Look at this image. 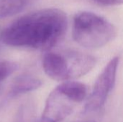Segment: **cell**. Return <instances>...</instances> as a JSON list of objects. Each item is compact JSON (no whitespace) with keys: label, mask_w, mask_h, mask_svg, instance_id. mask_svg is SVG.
I'll list each match as a JSON object with an SVG mask.
<instances>
[{"label":"cell","mask_w":123,"mask_h":122,"mask_svg":"<svg viewBox=\"0 0 123 122\" xmlns=\"http://www.w3.org/2000/svg\"><path fill=\"white\" fill-rule=\"evenodd\" d=\"M87 96L86 85L77 81H65L49 94L42 115V122H61L74 111Z\"/></svg>","instance_id":"277c9868"},{"label":"cell","mask_w":123,"mask_h":122,"mask_svg":"<svg viewBox=\"0 0 123 122\" xmlns=\"http://www.w3.org/2000/svg\"><path fill=\"white\" fill-rule=\"evenodd\" d=\"M68 27L66 14L58 9H43L25 14L1 32L9 46L49 50L64 37Z\"/></svg>","instance_id":"6da1fadb"},{"label":"cell","mask_w":123,"mask_h":122,"mask_svg":"<svg viewBox=\"0 0 123 122\" xmlns=\"http://www.w3.org/2000/svg\"><path fill=\"white\" fill-rule=\"evenodd\" d=\"M94 2L102 6H114L123 4V0H93Z\"/></svg>","instance_id":"9c48e42d"},{"label":"cell","mask_w":123,"mask_h":122,"mask_svg":"<svg viewBox=\"0 0 123 122\" xmlns=\"http://www.w3.org/2000/svg\"></svg>","instance_id":"30bf717a"},{"label":"cell","mask_w":123,"mask_h":122,"mask_svg":"<svg viewBox=\"0 0 123 122\" xmlns=\"http://www.w3.org/2000/svg\"><path fill=\"white\" fill-rule=\"evenodd\" d=\"M41 86V81L31 75H22L17 77L11 84L9 95L14 97L22 93L32 91Z\"/></svg>","instance_id":"8992f818"},{"label":"cell","mask_w":123,"mask_h":122,"mask_svg":"<svg viewBox=\"0 0 123 122\" xmlns=\"http://www.w3.org/2000/svg\"><path fill=\"white\" fill-rule=\"evenodd\" d=\"M119 61V57H114L99 75L93 90L86 100L84 106L85 112L97 111L105 106L115 85Z\"/></svg>","instance_id":"5b68a950"},{"label":"cell","mask_w":123,"mask_h":122,"mask_svg":"<svg viewBox=\"0 0 123 122\" xmlns=\"http://www.w3.org/2000/svg\"><path fill=\"white\" fill-rule=\"evenodd\" d=\"M18 68L17 63L11 61H1L0 62V87L9 76L14 73Z\"/></svg>","instance_id":"ba28073f"},{"label":"cell","mask_w":123,"mask_h":122,"mask_svg":"<svg viewBox=\"0 0 123 122\" xmlns=\"http://www.w3.org/2000/svg\"><path fill=\"white\" fill-rule=\"evenodd\" d=\"M95 64L94 56L76 51L66 53L47 52L42 59L46 75L54 81L63 82L86 75Z\"/></svg>","instance_id":"3957f363"},{"label":"cell","mask_w":123,"mask_h":122,"mask_svg":"<svg viewBox=\"0 0 123 122\" xmlns=\"http://www.w3.org/2000/svg\"><path fill=\"white\" fill-rule=\"evenodd\" d=\"M117 34V28L112 23L94 12L82 11L74 17L73 38L85 48L102 47L112 41Z\"/></svg>","instance_id":"7a4b0ae2"},{"label":"cell","mask_w":123,"mask_h":122,"mask_svg":"<svg viewBox=\"0 0 123 122\" xmlns=\"http://www.w3.org/2000/svg\"></svg>","instance_id":"8fae6325"},{"label":"cell","mask_w":123,"mask_h":122,"mask_svg":"<svg viewBox=\"0 0 123 122\" xmlns=\"http://www.w3.org/2000/svg\"><path fill=\"white\" fill-rule=\"evenodd\" d=\"M25 5V0H0V19L19 13Z\"/></svg>","instance_id":"52a82bcc"}]
</instances>
